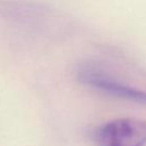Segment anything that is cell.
Wrapping results in <instances>:
<instances>
[{"instance_id":"obj_2","label":"cell","mask_w":146,"mask_h":146,"mask_svg":"<svg viewBox=\"0 0 146 146\" xmlns=\"http://www.w3.org/2000/svg\"><path fill=\"white\" fill-rule=\"evenodd\" d=\"M94 139L99 146H144L146 144V121L122 117L98 127Z\"/></svg>"},{"instance_id":"obj_1","label":"cell","mask_w":146,"mask_h":146,"mask_svg":"<svg viewBox=\"0 0 146 146\" xmlns=\"http://www.w3.org/2000/svg\"><path fill=\"white\" fill-rule=\"evenodd\" d=\"M76 79L92 89L108 96L146 105V91L127 86L113 79L102 66L95 62H84L78 66Z\"/></svg>"}]
</instances>
